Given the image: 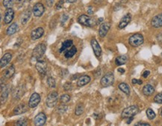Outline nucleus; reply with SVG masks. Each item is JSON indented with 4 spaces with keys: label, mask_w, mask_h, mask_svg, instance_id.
Wrapping results in <instances>:
<instances>
[{
    "label": "nucleus",
    "mask_w": 162,
    "mask_h": 126,
    "mask_svg": "<svg viewBox=\"0 0 162 126\" xmlns=\"http://www.w3.org/2000/svg\"><path fill=\"white\" fill-rule=\"evenodd\" d=\"M138 111H139V108L137 105H131L123 110L121 116L123 119H128V118L132 117L134 115H136L138 113Z\"/></svg>",
    "instance_id": "nucleus-1"
},
{
    "label": "nucleus",
    "mask_w": 162,
    "mask_h": 126,
    "mask_svg": "<svg viewBox=\"0 0 162 126\" xmlns=\"http://www.w3.org/2000/svg\"><path fill=\"white\" fill-rule=\"evenodd\" d=\"M46 50V46L45 44H38L34 49L33 52H32V58L35 60H37V61H39V59L44 54Z\"/></svg>",
    "instance_id": "nucleus-2"
},
{
    "label": "nucleus",
    "mask_w": 162,
    "mask_h": 126,
    "mask_svg": "<svg viewBox=\"0 0 162 126\" xmlns=\"http://www.w3.org/2000/svg\"><path fill=\"white\" fill-rule=\"evenodd\" d=\"M143 41H144V38L143 35L138 33L132 35L129 39V44L133 47H138L141 46V44H143Z\"/></svg>",
    "instance_id": "nucleus-3"
},
{
    "label": "nucleus",
    "mask_w": 162,
    "mask_h": 126,
    "mask_svg": "<svg viewBox=\"0 0 162 126\" xmlns=\"http://www.w3.org/2000/svg\"><path fill=\"white\" fill-rule=\"evenodd\" d=\"M114 82V75L112 72H108L102 78L100 84L103 87H108L111 86Z\"/></svg>",
    "instance_id": "nucleus-4"
},
{
    "label": "nucleus",
    "mask_w": 162,
    "mask_h": 126,
    "mask_svg": "<svg viewBox=\"0 0 162 126\" xmlns=\"http://www.w3.org/2000/svg\"><path fill=\"white\" fill-rule=\"evenodd\" d=\"M58 99V94L57 92H51L48 96H47L46 100V104L47 107H54L56 105Z\"/></svg>",
    "instance_id": "nucleus-5"
},
{
    "label": "nucleus",
    "mask_w": 162,
    "mask_h": 126,
    "mask_svg": "<svg viewBox=\"0 0 162 126\" xmlns=\"http://www.w3.org/2000/svg\"><path fill=\"white\" fill-rule=\"evenodd\" d=\"M78 22L80 24L83 25L84 26L92 27L94 25V20L91 17L87 16L86 14H82L81 16L78 17Z\"/></svg>",
    "instance_id": "nucleus-6"
},
{
    "label": "nucleus",
    "mask_w": 162,
    "mask_h": 126,
    "mask_svg": "<svg viewBox=\"0 0 162 126\" xmlns=\"http://www.w3.org/2000/svg\"><path fill=\"white\" fill-rule=\"evenodd\" d=\"M45 11V8H44V5L42 3H36L34 6L33 8H32V13H33L34 16L36 17H40L43 15V14Z\"/></svg>",
    "instance_id": "nucleus-7"
},
{
    "label": "nucleus",
    "mask_w": 162,
    "mask_h": 126,
    "mask_svg": "<svg viewBox=\"0 0 162 126\" xmlns=\"http://www.w3.org/2000/svg\"><path fill=\"white\" fill-rule=\"evenodd\" d=\"M40 102V96L38 93H35L31 95L29 98V102H28V107L31 108L37 107Z\"/></svg>",
    "instance_id": "nucleus-8"
},
{
    "label": "nucleus",
    "mask_w": 162,
    "mask_h": 126,
    "mask_svg": "<svg viewBox=\"0 0 162 126\" xmlns=\"http://www.w3.org/2000/svg\"><path fill=\"white\" fill-rule=\"evenodd\" d=\"M36 69L37 70L38 73L40 74L41 76H44V75L46 72V68H47V65L46 61H43V60H39L37 61L36 63Z\"/></svg>",
    "instance_id": "nucleus-9"
},
{
    "label": "nucleus",
    "mask_w": 162,
    "mask_h": 126,
    "mask_svg": "<svg viewBox=\"0 0 162 126\" xmlns=\"http://www.w3.org/2000/svg\"><path fill=\"white\" fill-rule=\"evenodd\" d=\"M46 121V116L44 113L41 112L35 116L34 123L35 126H44Z\"/></svg>",
    "instance_id": "nucleus-10"
},
{
    "label": "nucleus",
    "mask_w": 162,
    "mask_h": 126,
    "mask_svg": "<svg viewBox=\"0 0 162 126\" xmlns=\"http://www.w3.org/2000/svg\"><path fill=\"white\" fill-rule=\"evenodd\" d=\"M151 25L155 28L162 27V13L154 17L151 20Z\"/></svg>",
    "instance_id": "nucleus-11"
},
{
    "label": "nucleus",
    "mask_w": 162,
    "mask_h": 126,
    "mask_svg": "<svg viewBox=\"0 0 162 126\" xmlns=\"http://www.w3.org/2000/svg\"><path fill=\"white\" fill-rule=\"evenodd\" d=\"M91 44L95 55H96L97 58H99L102 54V49L101 47H100V46H99V43L97 42V40L94 38L92 39L91 41Z\"/></svg>",
    "instance_id": "nucleus-12"
},
{
    "label": "nucleus",
    "mask_w": 162,
    "mask_h": 126,
    "mask_svg": "<svg viewBox=\"0 0 162 126\" xmlns=\"http://www.w3.org/2000/svg\"><path fill=\"white\" fill-rule=\"evenodd\" d=\"M44 30L43 28H41V27H38V28H35V29H34L31 33V40H38L39 38H40V37L44 35Z\"/></svg>",
    "instance_id": "nucleus-13"
},
{
    "label": "nucleus",
    "mask_w": 162,
    "mask_h": 126,
    "mask_svg": "<svg viewBox=\"0 0 162 126\" xmlns=\"http://www.w3.org/2000/svg\"><path fill=\"white\" fill-rule=\"evenodd\" d=\"M14 17V11L12 8H8L4 14V22L5 24H9Z\"/></svg>",
    "instance_id": "nucleus-14"
},
{
    "label": "nucleus",
    "mask_w": 162,
    "mask_h": 126,
    "mask_svg": "<svg viewBox=\"0 0 162 126\" xmlns=\"http://www.w3.org/2000/svg\"><path fill=\"white\" fill-rule=\"evenodd\" d=\"M111 28V24L109 23H104L99 26V37H105Z\"/></svg>",
    "instance_id": "nucleus-15"
},
{
    "label": "nucleus",
    "mask_w": 162,
    "mask_h": 126,
    "mask_svg": "<svg viewBox=\"0 0 162 126\" xmlns=\"http://www.w3.org/2000/svg\"><path fill=\"white\" fill-rule=\"evenodd\" d=\"M131 19H132V15L130 14H125V16L121 19V20L120 21L118 25V28L120 29H123V28H125L127 26L129 23L131 22Z\"/></svg>",
    "instance_id": "nucleus-16"
},
{
    "label": "nucleus",
    "mask_w": 162,
    "mask_h": 126,
    "mask_svg": "<svg viewBox=\"0 0 162 126\" xmlns=\"http://www.w3.org/2000/svg\"><path fill=\"white\" fill-rule=\"evenodd\" d=\"M8 93H9V90L8 88L6 85H5L2 83L1 84V104L5 103L6 99H7L8 96Z\"/></svg>",
    "instance_id": "nucleus-17"
},
{
    "label": "nucleus",
    "mask_w": 162,
    "mask_h": 126,
    "mask_svg": "<svg viewBox=\"0 0 162 126\" xmlns=\"http://www.w3.org/2000/svg\"><path fill=\"white\" fill-rule=\"evenodd\" d=\"M26 111H28V107L27 105L24 103L19 104L17 105L15 108L14 109V115H20L22 114H24Z\"/></svg>",
    "instance_id": "nucleus-18"
},
{
    "label": "nucleus",
    "mask_w": 162,
    "mask_h": 126,
    "mask_svg": "<svg viewBox=\"0 0 162 126\" xmlns=\"http://www.w3.org/2000/svg\"><path fill=\"white\" fill-rule=\"evenodd\" d=\"M25 93L24 87L23 86H18L14 89L13 92V98L15 99H19L23 96Z\"/></svg>",
    "instance_id": "nucleus-19"
},
{
    "label": "nucleus",
    "mask_w": 162,
    "mask_h": 126,
    "mask_svg": "<svg viewBox=\"0 0 162 126\" xmlns=\"http://www.w3.org/2000/svg\"><path fill=\"white\" fill-rule=\"evenodd\" d=\"M12 59V54L10 53H6L3 55L2 58H1V62H0V67L1 68L5 67L6 65L8 64L10 61Z\"/></svg>",
    "instance_id": "nucleus-20"
},
{
    "label": "nucleus",
    "mask_w": 162,
    "mask_h": 126,
    "mask_svg": "<svg viewBox=\"0 0 162 126\" xmlns=\"http://www.w3.org/2000/svg\"><path fill=\"white\" fill-rule=\"evenodd\" d=\"M90 81H91V77L90 76L86 75H82L81 77H79L78 81H77V86L81 87H83L88 84Z\"/></svg>",
    "instance_id": "nucleus-21"
},
{
    "label": "nucleus",
    "mask_w": 162,
    "mask_h": 126,
    "mask_svg": "<svg viewBox=\"0 0 162 126\" xmlns=\"http://www.w3.org/2000/svg\"><path fill=\"white\" fill-rule=\"evenodd\" d=\"M31 16V11L28 10V9L26 10V11L22 14V15H21V18H20L21 23H22L23 25H26V23H28V20H29Z\"/></svg>",
    "instance_id": "nucleus-22"
},
{
    "label": "nucleus",
    "mask_w": 162,
    "mask_h": 126,
    "mask_svg": "<svg viewBox=\"0 0 162 126\" xmlns=\"http://www.w3.org/2000/svg\"><path fill=\"white\" fill-rule=\"evenodd\" d=\"M155 92V88L153 87V86H152L151 84H146L143 87V93L145 96H152Z\"/></svg>",
    "instance_id": "nucleus-23"
},
{
    "label": "nucleus",
    "mask_w": 162,
    "mask_h": 126,
    "mask_svg": "<svg viewBox=\"0 0 162 126\" xmlns=\"http://www.w3.org/2000/svg\"><path fill=\"white\" fill-rule=\"evenodd\" d=\"M14 73H15V68H14V65H11L7 70H5V71L3 73V76L5 78L8 79L12 77L13 75H14Z\"/></svg>",
    "instance_id": "nucleus-24"
},
{
    "label": "nucleus",
    "mask_w": 162,
    "mask_h": 126,
    "mask_svg": "<svg viewBox=\"0 0 162 126\" xmlns=\"http://www.w3.org/2000/svg\"><path fill=\"white\" fill-rule=\"evenodd\" d=\"M73 42L72 40H66L65 41H64V43L61 45V49H59V52H65L67 49H69L70 47H72L73 46Z\"/></svg>",
    "instance_id": "nucleus-25"
},
{
    "label": "nucleus",
    "mask_w": 162,
    "mask_h": 126,
    "mask_svg": "<svg viewBox=\"0 0 162 126\" xmlns=\"http://www.w3.org/2000/svg\"><path fill=\"white\" fill-rule=\"evenodd\" d=\"M127 61L128 57L126 55H120V56L117 57L115 59V63L117 66H121V65L125 64Z\"/></svg>",
    "instance_id": "nucleus-26"
},
{
    "label": "nucleus",
    "mask_w": 162,
    "mask_h": 126,
    "mask_svg": "<svg viewBox=\"0 0 162 126\" xmlns=\"http://www.w3.org/2000/svg\"><path fill=\"white\" fill-rule=\"evenodd\" d=\"M18 30V25L17 23H13L7 28V31H6V33L8 35L10 36V35H13L17 32Z\"/></svg>",
    "instance_id": "nucleus-27"
},
{
    "label": "nucleus",
    "mask_w": 162,
    "mask_h": 126,
    "mask_svg": "<svg viewBox=\"0 0 162 126\" xmlns=\"http://www.w3.org/2000/svg\"><path fill=\"white\" fill-rule=\"evenodd\" d=\"M77 52V49L75 46H73L70 49L67 50L64 53V57L66 58H70L72 57H73L75 54V53Z\"/></svg>",
    "instance_id": "nucleus-28"
},
{
    "label": "nucleus",
    "mask_w": 162,
    "mask_h": 126,
    "mask_svg": "<svg viewBox=\"0 0 162 126\" xmlns=\"http://www.w3.org/2000/svg\"><path fill=\"white\" fill-rule=\"evenodd\" d=\"M118 87L121 91L123 92L127 96H129V94H130V88H129V85L127 84H125V83H120L119 84Z\"/></svg>",
    "instance_id": "nucleus-29"
},
{
    "label": "nucleus",
    "mask_w": 162,
    "mask_h": 126,
    "mask_svg": "<svg viewBox=\"0 0 162 126\" xmlns=\"http://www.w3.org/2000/svg\"><path fill=\"white\" fill-rule=\"evenodd\" d=\"M28 125V120L26 118L19 119L15 123V126H27Z\"/></svg>",
    "instance_id": "nucleus-30"
},
{
    "label": "nucleus",
    "mask_w": 162,
    "mask_h": 126,
    "mask_svg": "<svg viewBox=\"0 0 162 126\" xmlns=\"http://www.w3.org/2000/svg\"><path fill=\"white\" fill-rule=\"evenodd\" d=\"M146 116L148 117L149 119L152 120V119H154L156 116V114L154 112L153 110H152L151 108H148L146 110Z\"/></svg>",
    "instance_id": "nucleus-31"
},
{
    "label": "nucleus",
    "mask_w": 162,
    "mask_h": 126,
    "mask_svg": "<svg viewBox=\"0 0 162 126\" xmlns=\"http://www.w3.org/2000/svg\"><path fill=\"white\" fill-rule=\"evenodd\" d=\"M84 112V106L81 104L78 105L75 107V114L76 116H80L83 114Z\"/></svg>",
    "instance_id": "nucleus-32"
},
{
    "label": "nucleus",
    "mask_w": 162,
    "mask_h": 126,
    "mask_svg": "<svg viewBox=\"0 0 162 126\" xmlns=\"http://www.w3.org/2000/svg\"><path fill=\"white\" fill-rule=\"evenodd\" d=\"M14 0H3V6L6 8H11L12 6H14Z\"/></svg>",
    "instance_id": "nucleus-33"
},
{
    "label": "nucleus",
    "mask_w": 162,
    "mask_h": 126,
    "mask_svg": "<svg viewBox=\"0 0 162 126\" xmlns=\"http://www.w3.org/2000/svg\"><path fill=\"white\" fill-rule=\"evenodd\" d=\"M47 84L49 85V87L51 88H55V87L56 83H55V80L54 79V78L52 77H49L47 78Z\"/></svg>",
    "instance_id": "nucleus-34"
},
{
    "label": "nucleus",
    "mask_w": 162,
    "mask_h": 126,
    "mask_svg": "<svg viewBox=\"0 0 162 126\" xmlns=\"http://www.w3.org/2000/svg\"><path fill=\"white\" fill-rule=\"evenodd\" d=\"M70 101V96L67 94L62 95V96H61V98H60V102H61L62 104L67 103V102H69Z\"/></svg>",
    "instance_id": "nucleus-35"
},
{
    "label": "nucleus",
    "mask_w": 162,
    "mask_h": 126,
    "mask_svg": "<svg viewBox=\"0 0 162 126\" xmlns=\"http://www.w3.org/2000/svg\"><path fill=\"white\" fill-rule=\"evenodd\" d=\"M67 109H68L67 105H59V106H58V107L57 108V111L59 113V114H64L66 110H67Z\"/></svg>",
    "instance_id": "nucleus-36"
},
{
    "label": "nucleus",
    "mask_w": 162,
    "mask_h": 126,
    "mask_svg": "<svg viewBox=\"0 0 162 126\" xmlns=\"http://www.w3.org/2000/svg\"><path fill=\"white\" fill-rule=\"evenodd\" d=\"M154 102L158 104H162V93L157 94L154 98Z\"/></svg>",
    "instance_id": "nucleus-37"
},
{
    "label": "nucleus",
    "mask_w": 162,
    "mask_h": 126,
    "mask_svg": "<svg viewBox=\"0 0 162 126\" xmlns=\"http://www.w3.org/2000/svg\"><path fill=\"white\" fill-rule=\"evenodd\" d=\"M73 89V84L71 82H66L64 85V90L65 91H70Z\"/></svg>",
    "instance_id": "nucleus-38"
},
{
    "label": "nucleus",
    "mask_w": 162,
    "mask_h": 126,
    "mask_svg": "<svg viewBox=\"0 0 162 126\" xmlns=\"http://www.w3.org/2000/svg\"><path fill=\"white\" fill-rule=\"evenodd\" d=\"M64 0H60L59 2L56 4L55 6L56 10H61V9L63 8V6H64Z\"/></svg>",
    "instance_id": "nucleus-39"
},
{
    "label": "nucleus",
    "mask_w": 162,
    "mask_h": 126,
    "mask_svg": "<svg viewBox=\"0 0 162 126\" xmlns=\"http://www.w3.org/2000/svg\"><path fill=\"white\" fill-rule=\"evenodd\" d=\"M25 1L26 0H16V4H17L18 8H21L23 6Z\"/></svg>",
    "instance_id": "nucleus-40"
},
{
    "label": "nucleus",
    "mask_w": 162,
    "mask_h": 126,
    "mask_svg": "<svg viewBox=\"0 0 162 126\" xmlns=\"http://www.w3.org/2000/svg\"><path fill=\"white\" fill-rule=\"evenodd\" d=\"M68 16L66 15V14H64L62 16V19H61V25H63L65 23H66V21L68 19Z\"/></svg>",
    "instance_id": "nucleus-41"
},
{
    "label": "nucleus",
    "mask_w": 162,
    "mask_h": 126,
    "mask_svg": "<svg viewBox=\"0 0 162 126\" xmlns=\"http://www.w3.org/2000/svg\"><path fill=\"white\" fill-rule=\"evenodd\" d=\"M46 2L47 6L51 8L52 6H53V5H54L55 0H46Z\"/></svg>",
    "instance_id": "nucleus-42"
},
{
    "label": "nucleus",
    "mask_w": 162,
    "mask_h": 126,
    "mask_svg": "<svg viewBox=\"0 0 162 126\" xmlns=\"http://www.w3.org/2000/svg\"><path fill=\"white\" fill-rule=\"evenodd\" d=\"M134 126H151L150 124L146 123H138L137 124L134 125Z\"/></svg>",
    "instance_id": "nucleus-43"
},
{
    "label": "nucleus",
    "mask_w": 162,
    "mask_h": 126,
    "mask_svg": "<svg viewBox=\"0 0 162 126\" xmlns=\"http://www.w3.org/2000/svg\"><path fill=\"white\" fill-rule=\"evenodd\" d=\"M150 71H148V70H145L144 72H143V74H142V76H143V78H147L150 75Z\"/></svg>",
    "instance_id": "nucleus-44"
},
{
    "label": "nucleus",
    "mask_w": 162,
    "mask_h": 126,
    "mask_svg": "<svg viewBox=\"0 0 162 126\" xmlns=\"http://www.w3.org/2000/svg\"><path fill=\"white\" fill-rule=\"evenodd\" d=\"M156 39H157V40L160 43H162V33H160L157 35Z\"/></svg>",
    "instance_id": "nucleus-45"
},
{
    "label": "nucleus",
    "mask_w": 162,
    "mask_h": 126,
    "mask_svg": "<svg viewBox=\"0 0 162 126\" xmlns=\"http://www.w3.org/2000/svg\"><path fill=\"white\" fill-rule=\"evenodd\" d=\"M87 14H93V8L92 6H89L87 8Z\"/></svg>",
    "instance_id": "nucleus-46"
},
{
    "label": "nucleus",
    "mask_w": 162,
    "mask_h": 126,
    "mask_svg": "<svg viewBox=\"0 0 162 126\" xmlns=\"http://www.w3.org/2000/svg\"><path fill=\"white\" fill-rule=\"evenodd\" d=\"M117 71H118L119 72H120L121 74H123L124 72H125V70L123 68H119L118 70H117Z\"/></svg>",
    "instance_id": "nucleus-47"
},
{
    "label": "nucleus",
    "mask_w": 162,
    "mask_h": 126,
    "mask_svg": "<svg viewBox=\"0 0 162 126\" xmlns=\"http://www.w3.org/2000/svg\"><path fill=\"white\" fill-rule=\"evenodd\" d=\"M133 120V117H130V118H128V120L126 121V123L127 124H130L132 123V121Z\"/></svg>",
    "instance_id": "nucleus-48"
},
{
    "label": "nucleus",
    "mask_w": 162,
    "mask_h": 126,
    "mask_svg": "<svg viewBox=\"0 0 162 126\" xmlns=\"http://www.w3.org/2000/svg\"><path fill=\"white\" fill-rule=\"evenodd\" d=\"M138 79H135V78L132 79V84H138Z\"/></svg>",
    "instance_id": "nucleus-49"
},
{
    "label": "nucleus",
    "mask_w": 162,
    "mask_h": 126,
    "mask_svg": "<svg viewBox=\"0 0 162 126\" xmlns=\"http://www.w3.org/2000/svg\"><path fill=\"white\" fill-rule=\"evenodd\" d=\"M77 0H66V2H68V3H74V2H76Z\"/></svg>",
    "instance_id": "nucleus-50"
},
{
    "label": "nucleus",
    "mask_w": 162,
    "mask_h": 126,
    "mask_svg": "<svg viewBox=\"0 0 162 126\" xmlns=\"http://www.w3.org/2000/svg\"><path fill=\"white\" fill-rule=\"evenodd\" d=\"M103 21V18H99V19H98V23H101Z\"/></svg>",
    "instance_id": "nucleus-51"
},
{
    "label": "nucleus",
    "mask_w": 162,
    "mask_h": 126,
    "mask_svg": "<svg viewBox=\"0 0 162 126\" xmlns=\"http://www.w3.org/2000/svg\"><path fill=\"white\" fill-rule=\"evenodd\" d=\"M142 83H143V81L141 80H138V84H142Z\"/></svg>",
    "instance_id": "nucleus-52"
},
{
    "label": "nucleus",
    "mask_w": 162,
    "mask_h": 126,
    "mask_svg": "<svg viewBox=\"0 0 162 126\" xmlns=\"http://www.w3.org/2000/svg\"><path fill=\"white\" fill-rule=\"evenodd\" d=\"M160 114H161V116H162V108H161V113H160Z\"/></svg>",
    "instance_id": "nucleus-53"
},
{
    "label": "nucleus",
    "mask_w": 162,
    "mask_h": 126,
    "mask_svg": "<svg viewBox=\"0 0 162 126\" xmlns=\"http://www.w3.org/2000/svg\"><path fill=\"white\" fill-rule=\"evenodd\" d=\"M123 2H125V1H126V0H122Z\"/></svg>",
    "instance_id": "nucleus-54"
},
{
    "label": "nucleus",
    "mask_w": 162,
    "mask_h": 126,
    "mask_svg": "<svg viewBox=\"0 0 162 126\" xmlns=\"http://www.w3.org/2000/svg\"><path fill=\"white\" fill-rule=\"evenodd\" d=\"M161 57H162V53H161Z\"/></svg>",
    "instance_id": "nucleus-55"
}]
</instances>
